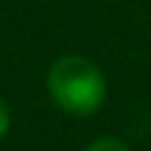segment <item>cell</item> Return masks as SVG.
I'll return each mask as SVG.
<instances>
[{
    "label": "cell",
    "instance_id": "cell-1",
    "mask_svg": "<svg viewBox=\"0 0 151 151\" xmlns=\"http://www.w3.org/2000/svg\"><path fill=\"white\" fill-rule=\"evenodd\" d=\"M48 93L58 109L85 117L104 106L106 80L90 58L64 56L48 72Z\"/></svg>",
    "mask_w": 151,
    "mask_h": 151
},
{
    "label": "cell",
    "instance_id": "cell-2",
    "mask_svg": "<svg viewBox=\"0 0 151 151\" xmlns=\"http://www.w3.org/2000/svg\"><path fill=\"white\" fill-rule=\"evenodd\" d=\"M85 151H130V149L119 138H98V141H93Z\"/></svg>",
    "mask_w": 151,
    "mask_h": 151
},
{
    "label": "cell",
    "instance_id": "cell-3",
    "mask_svg": "<svg viewBox=\"0 0 151 151\" xmlns=\"http://www.w3.org/2000/svg\"><path fill=\"white\" fill-rule=\"evenodd\" d=\"M8 127H11V111H8V106H5V101L0 98V138L8 133Z\"/></svg>",
    "mask_w": 151,
    "mask_h": 151
}]
</instances>
